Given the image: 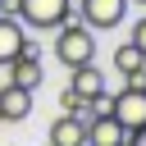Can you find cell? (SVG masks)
Instances as JSON below:
<instances>
[{"label":"cell","mask_w":146,"mask_h":146,"mask_svg":"<svg viewBox=\"0 0 146 146\" xmlns=\"http://www.w3.org/2000/svg\"><path fill=\"white\" fill-rule=\"evenodd\" d=\"M55 59L64 68H82V64H96V32L82 23V18H68L55 27Z\"/></svg>","instance_id":"1"},{"label":"cell","mask_w":146,"mask_h":146,"mask_svg":"<svg viewBox=\"0 0 146 146\" xmlns=\"http://www.w3.org/2000/svg\"><path fill=\"white\" fill-rule=\"evenodd\" d=\"M73 14V0H18V23L23 27H36V32H55L59 23H68Z\"/></svg>","instance_id":"2"},{"label":"cell","mask_w":146,"mask_h":146,"mask_svg":"<svg viewBox=\"0 0 146 146\" xmlns=\"http://www.w3.org/2000/svg\"><path fill=\"white\" fill-rule=\"evenodd\" d=\"M110 119L123 128V132H137L146 128V91L141 87H123L110 96Z\"/></svg>","instance_id":"3"},{"label":"cell","mask_w":146,"mask_h":146,"mask_svg":"<svg viewBox=\"0 0 146 146\" xmlns=\"http://www.w3.org/2000/svg\"><path fill=\"white\" fill-rule=\"evenodd\" d=\"M82 9V23L91 32H105V27H119L123 14H128V0H73Z\"/></svg>","instance_id":"4"},{"label":"cell","mask_w":146,"mask_h":146,"mask_svg":"<svg viewBox=\"0 0 146 146\" xmlns=\"http://www.w3.org/2000/svg\"><path fill=\"white\" fill-rule=\"evenodd\" d=\"M41 78H46V68H41V55H36V46H27L14 64H5V82H14V87H23V91H36L41 87Z\"/></svg>","instance_id":"5"},{"label":"cell","mask_w":146,"mask_h":146,"mask_svg":"<svg viewBox=\"0 0 146 146\" xmlns=\"http://www.w3.org/2000/svg\"><path fill=\"white\" fill-rule=\"evenodd\" d=\"M27 46H32L27 27H23L18 18H5V14H0V68H5V64H14Z\"/></svg>","instance_id":"6"},{"label":"cell","mask_w":146,"mask_h":146,"mask_svg":"<svg viewBox=\"0 0 146 146\" xmlns=\"http://www.w3.org/2000/svg\"><path fill=\"white\" fill-rule=\"evenodd\" d=\"M27 114H32V91L5 82V87H0V119H5V123H23Z\"/></svg>","instance_id":"7"},{"label":"cell","mask_w":146,"mask_h":146,"mask_svg":"<svg viewBox=\"0 0 146 146\" xmlns=\"http://www.w3.org/2000/svg\"><path fill=\"white\" fill-rule=\"evenodd\" d=\"M68 73H73L68 91H73V96H82L87 105H91L96 96H105V73H100L96 64H82V68H68Z\"/></svg>","instance_id":"8"},{"label":"cell","mask_w":146,"mask_h":146,"mask_svg":"<svg viewBox=\"0 0 146 146\" xmlns=\"http://www.w3.org/2000/svg\"><path fill=\"white\" fill-rule=\"evenodd\" d=\"M128 132L110 119V114H91L87 119V146H123Z\"/></svg>","instance_id":"9"},{"label":"cell","mask_w":146,"mask_h":146,"mask_svg":"<svg viewBox=\"0 0 146 146\" xmlns=\"http://www.w3.org/2000/svg\"><path fill=\"white\" fill-rule=\"evenodd\" d=\"M50 146H87V119L59 114L50 123Z\"/></svg>","instance_id":"10"},{"label":"cell","mask_w":146,"mask_h":146,"mask_svg":"<svg viewBox=\"0 0 146 146\" xmlns=\"http://www.w3.org/2000/svg\"><path fill=\"white\" fill-rule=\"evenodd\" d=\"M59 105H64V114H73V119H87V100H82V96H73L68 87L59 91Z\"/></svg>","instance_id":"11"},{"label":"cell","mask_w":146,"mask_h":146,"mask_svg":"<svg viewBox=\"0 0 146 146\" xmlns=\"http://www.w3.org/2000/svg\"><path fill=\"white\" fill-rule=\"evenodd\" d=\"M128 41H132V46L146 55V18H137V23H132V36H128Z\"/></svg>","instance_id":"12"},{"label":"cell","mask_w":146,"mask_h":146,"mask_svg":"<svg viewBox=\"0 0 146 146\" xmlns=\"http://www.w3.org/2000/svg\"><path fill=\"white\" fill-rule=\"evenodd\" d=\"M123 146H146V128H137V132H128V141Z\"/></svg>","instance_id":"13"},{"label":"cell","mask_w":146,"mask_h":146,"mask_svg":"<svg viewBox=\"0 0 146 146\" xmlns=\"http://www.w3.org/2000/svg\"><path fill=\"white\" fill-rule=\"evenodd\" d=\"M0 14H5V18H14V14H18V0H0Z\"/></svg>","instance_id":"14"},{"label":"cell","mask_w":146,"mask_h":146,"mask_svg":"<svg viewBox=\"0 0 146 146\" xmlns=\"http://www.w3.org/2000/svg\"><path fill=\"white\" fill-rule=\"evenodd\" d=\"M128 5H141V9H146V0H128Z\"/></svg>","instance_id":"15"},{"label":"cell","mask_w":146,"mask_h":146,"mask_svg":"<svg viewBox=\"0 0 146 146\" xmlns=\"http://www.w3.org/2000/svg\"><path fill=\"white\" fill-rule=\"evenodd\" d=\"M0 123H5V119H0Z\"/></svg>","instance_id":"16"},{"label":"cell","mask_w":146,"mask_h":146,"mask_svg":"<svg viewBox=\"0 0 146 146\" xmlns=\"http://www.w3.org/2000/svg\"><path fill=\"white\" fill-rule=\"evenodd\" d=\"M141 91H146V87H141Z\"/></svg>","instance_id":"17"}]
</instances>
